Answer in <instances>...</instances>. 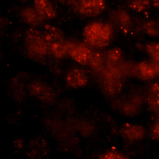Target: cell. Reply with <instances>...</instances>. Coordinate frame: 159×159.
Listing matches in <instances>:
<instances>
[{"mask_svg": "<svg viewBox=\"0 0 159 159\" xmlns=\"http://www.w3.org/2000/svg\"><path fill=\"white\" fill-rule=\"evenodd\" d=\"M113 28L106 22H93L88 24L83 29V40L91 46L102 48L107 46L112 40Z\"/></svg>", "mask_w": 159, "mask_h": 159, "instance_id": "cell-1", "label": "cell"}, {"mask_svg": "<svg viewBox=\"0 0 159 159\" xmlns=\"http://www.w3.org/2000/svg\"><path fill=\"white\" fill-rule=\"evenodd\" d=\"M144 103V92L138 88H134L120 98L117 108L124 115L134 117L142 111Z\"/></svg>", "mask_w": 159, "mask_h": 159, "instance_id": "cell-2", "label": "cell"}, {"mask_svg": "<svg viewBox=\"0 0 159 159\" xmlns=\"http://www.w3.org/2000/svg\"><path fill=\"white\" fill-rule=\"evenodd\" d=\"M43 33L53 56L63 58L68 52V43L65 41L63 31L55 26L46 24L43 26Z\"/></svg>", "mask_w": 159, "mask_h": 159, "instance_id": "cell-3", "label": "cell"}, {"mask_svg": "<svg viewBox=\"0 0 159 159\" xmlns=\"http://www.w3.org/2000/svg\"><path fill=\"white\" fill-rule=\"evenodd\" d=\"M25 42L32 56L43 58L50 52L43 33L35 27H30L25 33Z\"/></svg>", "mask_w": 159, "mask_h": 159, "instance_id": "cell-4", "label": "cell"}, {"mask_svg": "<svg viewBox=\"0 0 159 159\" xmlns=\"http://www.w3.org/2000/svg\"><path fill=\"white\" fill-rule=\"evenodd\" d=\"M106 6L105 0H75L70 7L80 16L93 18L102 13Z\"/></svg>", "mask_w": 159, "mask_h": 159, "instance_id": "cell-5", "label": "cell"}, {"mask_svg": "<svg viewBox=\"0 0 159 159\" xmlns=\"http://www.w3.org/2000/svg\"><path fill=\"white\" fill-rule=\"evenodd\" d=\"M133 77L145 81L159 77V62L148 59L135 64Z\"/></svg>", "mask_w": 159, "mask_h": 159, "instance_id": "cell-6", "label": "cell"}, {"mask_svg": "<svg viewBox=\"0 0 159 159\" xmlns=\"http://www.w3.org/2000/svg\"><path fill=\"white\" fill-rule=\"evenodd\" d=\"M119 133L121 137L127 141L138 142L145 137L147 130L142 125L129 123L121 126Z\"/></svg>", "mask_w": 159, "mask_h": 159, "instance_id": "cell-7", "label": "cell"}, {"mask_svg": "<svg viewBox=\"0 0 159 159\" xmlns=\"http://www.w3.org/2000/svg\"><path fill=\"white\" fill-rule=\"evenodd\" d=\"M68 52L74 61L82 65L89 64L93 54L89 47L82 44L68 43Z\"/></svg>", "mask_w": 159, "mask_h": 159, "instance_id": "cell-8", "label": "cell"}, {"mask_svg": "<svg viewBox=\"0 0 159 159\" xmlns=\"http://www.w3.org/2000/svg\"><path fill=\"white\" fill-rule=\"evenodd\" d=\"M145 103L152 114L159 116V82L151 84L144 92Z\"/></svg>", "mask_w": 159, "mask_h": 159, "instance_id": "cell-9", "label": "cell"}, {"mask_svg": "<svg viewBox=\"0 0 159 159\" xmlns=\"http://www.w3.org/2000/svg\"><path fill=\"white\" fill-rule=\"evenodd\" d=\"M112 18L115 24L120 31L127 34L133 25V20L128 11L124 9H118L112 13Z\"/></svg>", "mask_w": 159, "mask_h": 159, "instance_id": "cell-10", "label": "cell"}, {"mask_svg": "<svg viewBox=\"0 0 159 159\" xmlns=\"http://www.w3.org/2000/svg\"><path fill=\"white\" fill-rule=\"evenodd\" d=\"M20 17L25 23L35 28L42 26L45 20L32 7L22 8L20 12Z\"/></svg>", "mask_w": 159, "mask_h": 159, "instance_id": "cell-11", "label": "cell"}, {"mask_svg": "<svg viewBox=\"0 0 159 159\" xmlns=\"http://www.w3.org/2000/svg\"><path fill=\"white\" fill-rule=\"evenodd\" d=\"M34 7L45 20L54 19L57 12L50 0H34Z\"/></svg>", "mask_w": 159, "mask_h": 159, "instance_id": "cell-12", "label": "cell"}, {"mask_svg": "<svg viewBox=\"0 0 159 159\" xmlns=\"http://www.w3.org/2000/svg\"><path fill=\"white\" fill-rule=\"evenodd\" d=\"M29 92L33 96L43 100H49L53 92L51 87L41 81H34L28 87Z\"/></svg>", "mask_w": 159, "mask_h": 159, "instance_id": "cell-13", "label": "cell"}, {"mask_svg": "<svg viewBox=\"0 0 159 159\" xmlns=\"http://www.w3.org/2000/svg\"><path fill=\"white\" fill-rule=\"evenodd\" d=\"M67 84L74 89L85 86L88 82L86 73L80 69H73L70 71L66 77Z\"/></svg>", "mask_w": 159, "mask_h": 159, "instance_id": "cell-14", "label": "cell"}, {"mask_svg": "<svg viewBox=\"0 0 159 159\" xmlns=\"http://www.w3.org/2000/svg\"><path fill=\"white\" fill-rule=\"evenodd\" d=\"M123 78L105 77L103 89L110 96H116L121 93L124 87Z\"/></svg>", "mask_w": 159, "mask_h": 159, "instance_id": "cell-15", "label": "cell"}, {"mask_svg": "<svg viewBox=\"0 0 159 159\" xmlns=\"http://www.w3.org/2000/svg\"><path fill=\"white\" fill-rule=\"evenodd\" d=\"M125 2L130 10L138 13L147 12L152 6L151 0H125Z\"/></svg>", "mask_w": 159, "mask_h": 159, "instance_id": "cell-16", "label": "cell"}, {"mask_svg": "<svg viewBox=\"0 0 159 159\" xmlns=\"http://www.w3.org/2000/svg\"><path fill=\"white\" fill-rule=\"evenodd\" d=\"M141 29L143 33L148 36L159 38V21L151 19L145 20L141 25Z\"/></svg>", "mask_w": 159, "mask_h": 159, "instance_id": "cell-17", "label": "cell"}, {"mask_svg": "<svg viewBox=\"0 0 159 159\" xmlns=\"http://www.w3.org/2000/svg\"><path fill=\"white\" fill-rule=\"evenodd\" d=\"M107 65H116L124 61L123 53L119 47H114L107 52L106 55Z\"/></svg>", "mask_w": 159, "mask_h": 159, "instance_id": "cell-18", "label": "cell"}, {"mask_svg": "<svg viewBox=\"0 0 159 159\" xmlns=\"http://www.w3.org/2000/svg\"><path fill=\"white\" fill-rule=\"evenodd\" d=\"M145 49L150 58L159 62V42H152L145 45Z\"/></svg>", "mask_w": 159, "mask_h": 159, "instance_id": "cell-19", "label": "cell"}, {"mask_svg": "<svg viewBox=\"0 0 159 159\" xmlns=\"http://www.w3.org/2000/svg\"><path fill=\"white\" fill-rule=\"evenodd\" d=\"M32 145L33 150L31 153H34V155H38L39 154H42V152L45 151L46 147H47L46 142L43 140L36 141L34 142V144Z\"/></svg>", "mask_w": 159, "mask_h": 159, "instance_id": "cell-20", "label": "cell"}, {"mask_svg": "<svg viewBox=\"0 0 159 159\" xmlns=\"http://www.w3.org/2000/svg\"><path fill=\"white\" fill-rule=\"evenodd\" d=\"M103 63V57L101 53L98 52H93L92 58L90 64L92 67L98 68L101 66Z\"/></svg>", "mask_w": 159, "mask_h": 159, "instance_id": "cell-21", "label": "cell"}, {"mask_svg": "<svg viewBox=\"0 0 159 159\" xmlns=\"http://www.w3.org/2000/svg\"><path fill=\"white\" fill-rule=\"evenodd\" d=\"M100 159H127V157L123 154L120 153L116 151H110L102 154L100 156Z\"/></svg>", "mask_w": 159, "mask_h": 159, "instance_id": "cell-22", "label": "cell"}, {"mask_svg": "<svg viewBox=\"0 0 159 159\" xmlns=\"http://www.w3.org/2000/svg\"><path fill=\"white\" fill-rule=\"evenodd\" d=\"M150 135L152 139L159 141V118L152 124L150 129Z\"/></svg>", "mask_w": 159, "mask_h": 159, "instance_id": "cell-23", "label": "cell"}, {"mask_svg": "<svg viewBox=\"0 0 159 159\" xmlns=\"http://www.w3.org/2000/svg\"><path fill=\"white\" fill-rule=\"evenodd\" d=\"M57 1L62 5L70 7L72 6L73 4L75 1V0H57Z\"/></svg>", "mask_w": 159, "mask_h": 159, "instance_id": "cell-24", "label": "cell"}, {"mask_svg": "<svg viewBox=\"0 0 159 159\" xmlns=\"http://www.w3.org/2000/svg\"><path fill=\"white\" fill-rule=\"evenodd\" d=\"M152 6L159 11V0H151Z\"/></svg>", "mask_w": 159, "mask_h": 159, "instance_id": "cell-25", "label": "cell"}, {"mask_svg": "<svg viewBox=\"0 0 159 159\" xmlns=\"http://www.w3.org/2000/svg\"><path fill=\"white\" fill-rule=\"evenodd\" d=\"M19 1H20V2L25 3V2H29V1H30V0H19Z\"/></svg>", "mask_w": 159, "mask_h": 159, "instance_id": "cell-26", "label": "cell"}]
</instances>
